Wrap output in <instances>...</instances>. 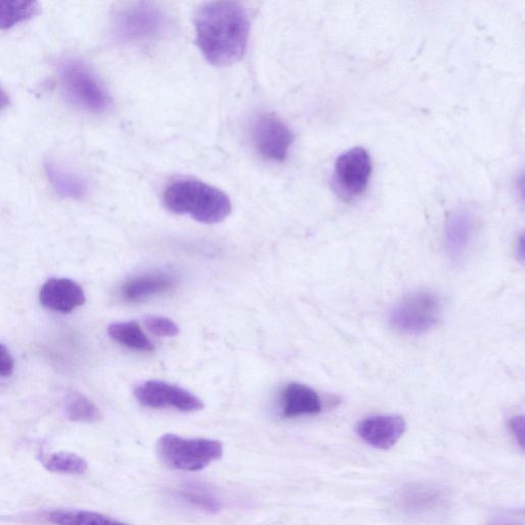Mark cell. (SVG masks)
<instances>
[{
  "label": "cell",
  "instance_id": "cell-1",
  "mask_svg": "<svg viewBox=\"0 0 525 525\" xmlns=\"http://www.w3.org/2000/svg\"><path fill=\"white\" fill-rule=\"evenodd\" d=\"M196 43L215 66H229L245 56L250 36L248 12L237 2L201 5L194 18Z\"/></svg>",
  "mask_w": 525,
  "mask_h": 525
},
{
  "label": "cell",
  "instance_id": "cell-2",
  "mask_svg": "<svg viewBox=\"0 0 525 525\" xmlns=\"http://www.w3.org/2000/svg\"><path fill=\"white\" fill-rule=\"evenodd\" d=\"M164 201L170 212L204 224L220 223L232 211L231 201L223 191L197 180L172 183L165 191Z\"/></svg>",
  "mask_w": 525,
  "mask_h": 525
},
{
  "label": "cell",
  "instance_id": "cell-3",
  "mask_svg": "<svg viewBox=\"0 0 525 525\" xmlns=\"http://www.w3.org/2000/svg\"><path fill=\"white\" fill-rule=\"evenodd\" d=\"M156 453L159 460L171 469L196 472L219 461L224 448L219 440L165 434L156 443Z\"/></svg>",
  "mask_w": 525,
  "mask_h": 525
},
{
  "label": "cell",
  "instance_id": "cell-4",
  "mask_svg": "<svg viewBox=\"0 0 525 525\" xmlns=\"http://www.w3.org/2000/svg\"><path fill=\"white\" fill-rule=\"evenodd\" d=\"M112 28L119 42L142 45L163 36L169 28V18L164 10L153 4L136 3L115 15Z\"/></svg>",
  "mask_w": 525,
  "mask_h": 525
},
{
  "label": "cell",
  "instance_id": "cell-5",
  "mask_svg": "<svg viewBox=\"0 0 525 525\" xmlns=\"http://www.w3.org/2000/svg\"><path fill=\"white\" fill-rule=\"evenodd\" d=\"M441 316V302L432 292L412 293L391 310L392 328L406 335H421L432 330Z\"/></svg>",
  "mask_w": 525,
  "mask_h": 525
},
{
  "label": "cell",
  "instance_id": "cell-6",
  "mask_svg": "<svg viewBox=\"0 0 525 525\" xmlns=\"http://www.w3.org/2000/svg\"><path fill=\"white\" fill-rule=\"evenodd\" d=\"M60 72L63 86L74 104L94 113L110 107L107 91L85 63L67 59L61 63Z\"/></svg>",
  "mask_w": 525,
  "mask_h": 525
},
{
  "label": "cell",
  "instance_id": "cell-7",
  "mask_svg": "<svg viewBox=\"0 0 525 525\" xmlns=\"http://www.w3.org/2000/svg\"><path fill=\"white\" fill-rule=\"evenodd\" d=\"M450 501V492L439 484L416 482L407 484L396 493L394 505L401 514L419 518L443 512Z\"/></svg>",
  "mask_w": 525,
  "mask_h": 525
},
{
  "label": "cell",
  "instance_id": "cell-8",
  "mask_svg": "<svg viewBox=\"0 0 525 525\" xmlns=\"http://www.w3.org/2000/svg\"><path fill=\"white\" fill-rule=\"evenodd\" d=\"M373 172L370 153L354 147L342 153L335 164L333 182L338 193L351 199L366 191Z\"/></svg>",
  "mask_w": 525,
  "mask_h": 525
},
{
  "label": "cell",
  "instance_id": "cell-9",
  "mask_svg": "<svg viewBox=\"0 0 525 525\" xmlns=\"http://www.w3.org/2000/svg\"><path fill=\"white\" fill-rule=\"evenodd\" d=\"M251 138L262 157L277 163L287 159L295 139L284 121L273 114H263L255 119Z\"/></svg>",
  "mask_w": 525,
  "mask_h": 525
},
{
  "label": "cell",
  "instance_id": "cell-10",
  "mask_svg": "<svg viewBox=\"0 0 525 525\" xmlns=\"http://www.w3.org/2000/svg\"><path fill=\"white\" fill-rule=\"evenodd\" d=\"M135 397L142 406L150 409L172 408L184 413L199 412L204 402L192 393L161 381H148L135 390Z\"/></svg>",
  "mask_w": 525,
  "mask_h": 525
},
{
  "label": "cell",
  "instance_id": "cell-11",
  "mask_svg": "<svg viewBox=\"0 0 525 525\" xmlns=\"http://www.w3.org/2000/svg\"><path fill=\"white\" fill-rule=\"evenodd\" d=\"M406 429V421L399 416H374L358 424L357 434L369 446L388 451L405 434Z\"/></svg>",
  "mask_w": 525,
  "mask_h": 525
},
{
  "label": "cell",
  "instance_id": "cell-12",
  "mask_svg": "<svg viewBox=\"0 0 525 525\" xmlns=\"http://www.w3.org/2000/svg\"><path fill=\"white\" fill-rule=\"evenodd\" d=\"M42 305L60 313H70L86 303L84 290L66 278H52L39 293Z\"/></svg>",
  "mask_w": 525,
  "mask_h": 525
},
{
  "label": "cell",
  "instance_id": "cell-13",
  "mask_svg": "<svg viewBox=\"0 0 525 525\" xmlns=\"http://www.w3.org/2000/svg\"><path fill=\"white\" fill-rule=\"evenodd\" d=\"M474 233L472 214L464 209L453 212L444 227V250L457 263L469 248Z\"/></svg>",
  "mask_w": 525,
  "mask_h": 525
},
{
  "label": "cell",
  "instance_id": "cell-14",
  "mask_svg": "<svg viewBox=\"0 0 525 525\" xmlns=\"http://www.w3.org/2000/svg\"><path fill=\"white\" fill-rule=\"evenodd\" d=\"M282 398H284L282 415L286 418L317 415L322 410L319 395L315 390L303 384L288 385Z\"/></svg>",
  "mask_w": 525,
  "mask_h": 525
},
{
  "label": "cell",
  "instance_id": "cell-15",
  "mask_svg": "<svg viewBox=\"0 0 525 525\" xmlns=\"http://www.w3.org/2000/svg\"><path fill=\"white\" fill-rule=\"evenodd\" d=\"M175 279L167 273H151L135 277L121 289V295L130 302H138L173 288Z\"/></svg>",
  "mask_w": 525,
  "mask_h": 525
},
{
  "label": "cell",
  "instance_id": "cell-16",
  "mask_svg": "<svg viewBox=\"0 0 525 525\" xmlns=\"http://www.w3.org/2000/svg\"><path fill=\"white\" fill-rule=\"evenodd\" d=\"M46 173L55 192L64 198L79 199L88 193V182L80 175L49 161Z\"/></svg>",
  "mask_w": 525,
  "mask_h": 525
},
{
  "label": "cell",
  "instance_id": "cell-17",
  "mask_svg": "<svg viewBox=\"0 0 525 525\" xmlns=\"http://www.w3.org/2000/svg\"><path fill=\"white\" fill-rule=\"evenodd\" d=\"M48 519L55 525H130L88 510H54Z\"/></svg>",
  "mask_w": 525,
  "mask_h": 525
},
{
  "label": "cell",
  "instance_id": "cell-18",
  "mask_svg": "<svg viewBox=\"0 0 525 525\" xmlns=\"http://www.w3.org/2000/svg\"><path fill=\"white\" fill-rule=\"evenodd\" d=\"M108 334L113 340L126 347L148 352L154 350L153 344L135 321L112 323L108 328Z\"/></svg>",
  "mask_w": 525,
  "mask_h": 525
},
{
  "label": "cell",
  "instance_id": "cell-19",
  "mask_svg": "<svg viewBox=\"0 0 525 525\" xmlns=\"http://www.w3.org/2000/svg\"><path fill=\"white\" fill-rule=\"evenodd\" d=\"M64 410L67 418L72 422L96 423L103 418L95 403L77 392H71L66 396Z\"/></svg>",
  "mask_w": 525,
  "mask_h": 525
},
{
  "label": "cell",
  "instance_id": "cell-20",
  "mask_svg": "<svg viewBox=\"0 0 525 525\" xmlns=\"http://www.w3.org/2000/svg\"><path fill=\"white\" fill-rule=\"evenodd\" d=\"M38 12V4L25 0H0V29H9L23 23Z\"/></svg>",
  "mask_w": 525,
  "mask_h": 525
},
{
  "label": "cell",
  "instance_id": "cell-21",
  "mask_svg": "<svg viewBox=\"0 0 525 525\" xmlns=\"http://www.w3.org/2000/svg\"><path fill=\"white\" fill-rule=\"evenodd\" d=\"M179 498L188 505L209 513H216L221 509V502L206 487L200 484H186L178 491Z\"/></svg>",
  "mask_w": 525,
  "mask_h": 525
},
{
  "label": "cell",
  "instance_id": "cell-22",
  "mask_svg": "<svg viewBox=\"0 0 525 525\" xmlns=\"http://www.w3.org/2000/svg\"><path fill=\"white\" fill-rule=\"evenodd\" d=\"M45 468L53 473L83 475L88 471V462L72 453H57L43 460Z\"/></svg>",
  "mask_w": 525,
  "mask_h": 525
},
{
  "label": "cell",
  "instance_id": "cell-23",
  "mask_svg": "<svg viewBox=\"0 0 525 525\" xmlns=\"http://www.w3.org/2000/svg\"><path fill=\"white\" fill-rule=\"evenodd\" d=\"M144 326L155 336L173 338L179 335L180 330L176 323L163 316H147L144 319Z\"/></svg>",
  "mask_w": 525,
  "mask_h": 525
},
{
  "label": "cell",
  "instance_id": "cell-24",
  "mask_svg": "<svg viewBox=\"0 0 525 525\" xmlns=\"http://www.w3.org/2000/svg\"><path fill=\"white\" fill-rule=\"evenodd\" d=\"M15 367L14 359L9 350L0 344V377H9L13 374Z\"/></svg>",
  "mask_w": 525,
  "mask_h": 525
},
{
  "label": "cell",
  "instance_id": "cell-25",
  "mask_svg": "<svg viewBox=\"0 0 525 525\" xmlns=\"http://www.w3.org/2000/svg\"><path fill=\"white\" fill-rule=\"evenodd\" d=\"M489 525H524L523 515L518 517L516 513L504 512L492 518Z\"/></svg>",
  "mask_w": 525,
  "mask_h": 525
},
{
  "label": "cell",
  "instance_id": "cell-26",
  "mask_svg": "<svg viewBox=\"0 0 525 525\" xmlns=\"http://www.w3.org/2000/svg\"><path fill=\"white\" fill-rule=\"evenodd\" d=\"M509 428L519 444L520 448L523 450L524 447V419L523 417H514L509 422Z\"/></svg>",
  "mask_w": 525,
  "mask_h": 525
},
{
  "label": "cell",
  "instance_id": "cell-27",
  "mask_svg": "<svg viewBox=\"0 0 525 525\" xmlns=\"http://www.w3.org/2000/svg\"><path fill=\"white\" fill-rule=\"evenodd\" d=\"M10 103V98L6 91L0 86V111L5 109Z\"/></svg>",
  "mask_w": 525,
  "mask_h": 525
}]
</instances>
